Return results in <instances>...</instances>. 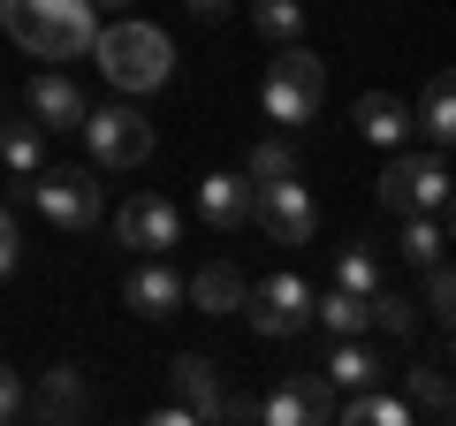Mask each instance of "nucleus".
I'll list each match as a JSON object with an SVG mask.
<instances>
[{"mask_svg":"<svg viewBox=\"0 0 456 426\" xmlns=\"http://www.w3.org/2000/svg\"><path fill=\"white\" fill-rule=\"evenodd\" d=\"M251 206H259V183L251 176H206L198 183V213H206L213 229H244Z\"/></svg>","mask_w":456,"mask_h":426,"instance_id":"15","label":"nucleus"},{"mask_svg":"<svg viewBox=\"0 0 456 426\" xmlns=\"http://www.w3.org/2000/svg\"><path fill=\"white\" fill-rule=\"evenodd\" d=\"M84 145H92V168H145L152 160V122L137 107H84Z\"/></svg>","mask_w":456,"mask_h":426,"instance_id":"6","label":"nucleus"},{"mask_svg":"<svg viewBox=\"0 0 456 426\" xmlns=\"http://www.w3.org/2000/svg\"><path fill=\"white\" fill-rule=\"evenodd\" d=\"M251 183H274V176H297V145L289 137H259L251 145V168H244Z\"/></svg>","mask_w":456,"mask_h":426,"instance_id":"27","label":"nucleus"},{"mask_svg":"<svg viewBox=\"0 0 456 426\" xmlns=\"http://www.w3.org/2000/svg\"><path fill=\"white\" fill-rule=\"evenodd\" d=\"M23 183H31V206L46 213L53 229H69V236L99 229V213H107L99 168H38V176H23Z\"/></svg>","mask_w":456,"mask_h":426,"instance_id":"4","label":"nucleus"},{"mask_svg":"<svg viewBox=\"0 0 456 426\" xmlns=\"http://www.w3.org/2000/svg\"><path fill=\"white\" fill-rule=\"evenodd\" d=\"M16 259H23V244H16V213L0 206V282L16 274Z\"/></svg>","mask_w":456,"mask_h":426,"instance_id":"31","label":"nucleus"},{"mask_svg":"<svg viewBox=\"0 0 456 426\" xmlns=\"http://www.w3.org/2000/svg\"><path fill=\"white\" fill-rule=\"evenodd\" d=\"M228 8H236V0H191V16H198V23H221Z\"/></svg>","mask_w":456,"mask_h":426,"instance_id":"32","label":"nucleus"},{"mask_svg":"<svg viewBox=\"0 0 456 426\" xmlns=\"http://www.w3.org/2000/svg\"><path fill=\"white\" fill-rule=\"evenodd\" d=\"M122 297H130V312H145V320H167V312L183 305V274L160 251H145V259L130 266V282H122Z\"/></svg>","mask_w":456,"mask_h":426,"instance_id":"12","label":"nucleus"},{"mask_svg":"<svg viewBox=\"0 0 456 426\" xmlns=\"http://www.w3.org/2000/svg\"><path fill=\"white\" fill-rule=\"evenodd\" d=\"M335 419H350V426H411V396H380V381L373 389H342Z\"/></svg>","mask_w":456,"mask_h":426,"instance_id":"18","label":"nucleus"},{"mask_svg":"<svg viewBox=\"0 0 456 426\" xmlns=\"http://www.w3.org/2000/svg\"><path fill=\"white\" fill-rule=\"evenodd\" d=\"M411 396H419V411H426V419H449V381H441V365L411 373Z\"/></svg>","mask_w":456,"mask_h":426,"instance_id":"28","label":"nucleus"},{"mask_svg":"<svg viewBox=\"0 0 456 426\" xmlns=\"http://www.w3.org/2000/svg\"><path fill=\"white\" fill-rule=\"evenodd\" d=\"M365 320H373V328H388V335H411V328H419V305H411L403 290H388V282H380V290L365 297Z\"/></svg>","mask_w":456,"mask_h":426,"instance_id":"25","label":"nucleus"},{"mask_svg":"<svg viewBox=\"0 0 456 426\" xmlns=\"http://www.w3.org/2000/svg\"><path fill=\"white\" fill-rule=\"evenodd\" d=\"M8 419H23V373L0 358V426H8Z\"/></svg>","mask_w":456,"mask_h":426,"instance_id":"30","label":"nucleus"},{"mask_svg":"<svg viewBox=\"0 0 456 426\" xmlns=\"http://www.w3.org/2000/svg\"><path fill=\"white\" fill-rule=\"evenodd\" d=\"M244 312H251V328H259V335L297 343V335L312 328V290L297 274H266L259 290H244Z\"/></svg>","mask_w":456,"mask_h":426,"instance_id":"7","label":"nucleus"},{"mask_svg":"<svg viewBox=\"0 0 456 426\" xmlns=\"http://www.w3.org/2000/svg\"><path fill=\"white\" fill-rule=\"evenodd\" d=\"M92 61L107 69L114 92H130V99L160 92V84L175 77V46H167V31H152V23H137V16L107 23V31L92 38Z\"/></svg>","mask_w":456,"mask_h":426,"instance_id":"2","label":"nucleus"},{"mask_svg":"<svg viewBox=\"0 0 456 426\" xmlns=\"http://www.w3.org/2000/svg\"><path fill=\"white\" fill-rule=\"evenodd\" d=\"M31 122H38L46 137H53V130H77V122H84V92L61 77V69H38V77H31Z\"/></svg>","mask_w":456,"mask_h":426,"instance_id":"14","label":"nucleus"},{"mask_svg":"<svg viewBox=\"0 0 456 426\" xmlns=\"http://www.w3.org/2000/svg\"><path fill=\"white\" fill-rule=\"evenodd\" d=\"M320 99H327V61L312 46H281L274 53V69H266V84H259V107H266V122H281V130H297V122H312L320 115Z\"/></svg>","mask_w":456,"mask_h":426,"instance_id":"3","label":"nucleus"},{"mask_svg":"<svg viewBox=\"0 0 456 426\" xmlns=\"http://www.w3.org/2000/svg\"><path fill=\"white\" fill-rule=\"evenodd\" d=\"M167 389L191 404V419H198V426L228 419V381H221V365H213L206 350H183V358L167 365Z\"/></svg>","mask_w":456,"mask_h":426,"instance_id":"9","label":"nucleus"},{"mask_svg":"<svg viewBox=\"0 0 456 426\" xmlns=\"http://www.w3.org/2000/svg\"><path fill=\"white\" fill-rule=\"evenodd\" d=\"M23 411H38V419H92V389H84L77 365H46L38 396H23Z\"/></svg>","mask_w":456,"mask_h":426,"instance_id":"13","label":"nucleus"},{"mask_svg":"<svg viewBox=\"0 0 456 426\" xmlns=\"http://www.w3.org/2000/svg\"><path fill=\"white\" fill-rule=\"evenodd\" d=\"M0 168H8V176H38V168H46V130H38L31 115L0 122Z\"/></svg>","mask_w":456,"mask_h":426,"instance_id":"20","label":"nucleus"},{"mask_svg":"<svg viewBox=\"0 0 456 426\" xmlns=\"http://www.w3.org/2000/svg\"><path fill=\"white\" fill-rule=\"evenodd\" d=\"M251 221H259L274 244H305L312 229H320V206H312V191L297 176H274V183H259V206H251Z\"/></svg>","mask_w":456,"mask_h":426,"instance_id":"8","label":"nucleus"},{"mask_svg":"<svg viewBox=\"0 0 456 426\" xmlns=\"http://www.w3.org/2000/svg\"><path fill=\"white\" fill-rule=\"evenodd\" d=\"M92 8H130V0H92Z\"/></svg>","mask_w":456,"mask_h":426,"instance_id":"33","label":"nucleus"},{"mask_svg":"<svg viewBox=\"0 0 456 426\" xmlns=\"http://www.w3.org/2000/svg\"><path fill=\"white\" fill-rule=\"evenodd\" d=\"M251 23H259V38L289 46V38L305 31V8H297V0H259V8H251Z\"/></svg>","mask_w":456,"mask_h":426,"instance_id":"26","label":"nucleus"},{"mask_svg":"<svg viewBox=\"0 0 456 426\" xmlns=\"http://www.w3.org/2000/svg\"><path fill=\"white\" fill-rule=\"evenodd\" d=\"M259 419L266 426H320V419H335V389H327V373H289L259 404Z\"/></svg>","mask_w":456,"mask_h":426,"instance_id":"10","label":"nucleus"},{"mask_svg":"<svg viewBox=\"0 0 456 426\" xmlns=\"http://www.w3.org/2000/svg\"><path fill=\"white\" fill-rule=\"evenodd\" d=\"M449 305H456V274H449V259H426V312H434V320H449Z\"/></svg>","mask_w":456,"mask_h":426,"instance_id":"29","label":"nucleus"},{"mask_svg":"<svg viewBox=\"0 0 456 426\" xmlns=\"http://www.w3.org/2000/svg\"><path fill=\"white\" fill-rule=\"evenodd\" d=\"M380 206L388 213H449V168H441V152L395 145L388 168H380Z\"/></svg>","mask_w":456,"mask_h":426,"instance_id":"5","label":"nucleus"},{"mask_svg":"<svg viewBox=\"0 0 456 426\" xmlns=\"http://www.w3.org/2000/svg\"><path fill=\"white\" fill-rule=\"evenodd\" d=\"M114 236H122L130 251H175V236H183V213L167 206L160 191H145V198H130V206H122Z\"/></svg>","mask_w":456,"mask_h":426,"instance_id":"11","label":"nucleus"},{"mask_svg":"<svg viewBox=\"0 0 456 426\" xmlns=\"http://www.w3.org/2000/svg\"><path fill=\"white\" fill-rule=\"evenodd\" d=\"M335 290L373 297V290H380V251H373V244H342V251H335Z\"/></svg>","mask_w":456,"mask_h":426,"instance_id":"23","label":"nucleus"},{"mask_svg":"<svg viewBox=\"0 0 456 426\" xmlns=\"http://www.w3.org/2000/svg\"><path fill=\"white\" fill-rule=\"evenodd\" d=\"M320 373H327V389H373V381L388 373V365H380L373 350L358 343V335H335V358H327Z\"/></svg>","mask_w":456,"mask_h":426,"instance_id":"19","label":"nucleus"},{"mask_svg":"<svg viewBox=\"0 0 456 426\" xmlns=\"http://www.w3.org/2000/svg\"><path fill=\"white\" fill-rule=\"evenodd\" d=\"M312 328H327V335H365L373 320H365V297L327 290V297H312Z\"/></svg>","mask_w":456,"mask_h":426,"instance_id":"21","label":"nucleus"},{"mask_svg":"<svg viewBox=\"0 0 456 426\" xmlns=\"http://www.w3.org/2000/svg\"><path fill=\"white\" fill-rule=\"evenodd\" d=\"M419 137L426 145H449L456 137V107H449V77H426V99H419Z\"/></svg>","mask_w":456,"mask_h":426,"instance_id":"22","label":"nucleus"},{"mask_svg":"<svg viewBox=\"0 0 456 426\" xmlns=\"http://www.w3.org/2000/svg\"><path fill=\"white\" fill-rule=\"evenodd\" d=\"M0 23H8V38H16L23 53H38V61H77L99 38L92 0H0Z\"/></svg>","mask_w":456,"mask_h":426,"instance_id":"1","label":"nucleus"},{"mask_svg":"<svg viewBox=\"0 0 456 426\" xmlns=\"http://www.w3.org/2000/svg\"><path fill=\"white\" fill-rule=\"evenodd\" d=\"M244 290H251V282L236 274L228 259H206V266L191 274V290H183V297H191L206 320H228V312H244Z\"/></svg>","mask_w":456,"mask_h":426,"instance_id":"16","label":"nucleus"},{"mask_svg":"<svg viewBox=\"0 0 456 426\" xmlns=\"http://www.w3.org/2000/svg\"><path fill=\"white\" fill-rule=\"evenodd\" d=\"M350 122H358V137H365V145H380V152L411 145V107H403L395 92H365V99H358V115H350Z\"/></svg>","mask_w":456,"mask_h":426,"instance_id":"17","label":"nucleus"},{"mask_svg":"<svg viewBox=\"0 0 456 426\" xmlns=\"http://www.w3.org/2000/svg\"><path fill=\"white\" fill-rule=\"evenodd\" d=\"M441 251H449V221H441V213H403V259L426 266V259H441Z\"/></svg>","mask_w":456,"mask_h":426,"instance_id":"24","label":"nucleus"}]
</instances>
